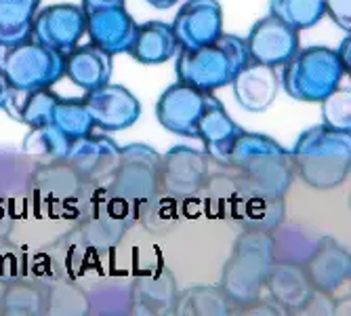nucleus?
<instances>
[{
    "label": "nucleus",
    "instance_id": "1",
    "mask_svg": "<svg viewBox=\"0 0 351 316\" xmlns=\"http://www.w3.org/2000/svg\"><path fill=\"white\" fill-rule=\"evenodd\" d=\"M217 165L228 169L238 196L284 199L295 179V163L289 150L269 135L244 129Z\"/></svg>",
    "mask_w": 351,
    "mask_h": 316
},
{
    "label": "nucleus",
    "instance_id": "2",
    "mask_svg": "<svg viewBox=\"0 0 351 316\" xmlns=\"http://www.w3.org/2000/svg\"><path fill=\"white\" fill-rule=\"evenodd\" d=\"M295 175L313 190H332L349 177L351 133L326 124L305 129L293 146Z\"/></svg>",
    "mask_w": 351,
    "mask_h": 316
},
{
    "label": "nucleus",
    "instance_id": "3",
    "mask_svg": "<svg viewBox=\"0 0 351 316\" xmlns=\"http://www.w3.org/2000/svg\"><path fill=\"white\" fill-rule=\"evenodd\" d=\"M276 262L274 256V238L271 232L242 230L236 238L230 258L221 270V289L230 295L236 306H248L259 295H263L265 278Z\"/></svg>",
    "mask_w": 351,
    "mask_h": 316
},
{
    "label": "nucleus",
    "instance_id": "4",
    "mask_svg": "<svg viewBox=\"0 0 351 316\" xmlns=\"http://www.w3.org/2000/svg\"><path fill=\"white\" fill-rule=\"evenodd\" d=\"M175 72L179 82H185L204 93H213L232 84V80L246 68L250 59L244 38L236 34H223L198 49L179 51Z\"/></svg>",
    "mask_w": 351,
    "mask_h": 316
},
{
    "label": "nucleus",
    "instance_id": "5",
    "mask_svg": "<svg viewBox=\"0 0 351 316\" xmlns=\"http://www.w3.org/2000/svg\"><path fill=\"white\" fill-rule=\"evenodd\" d=\"M72 234L88 253L112 251L133 228L137 213L124 203L112 199L106 185H95L78 207Z\"/></svg>",
    "mask_w": 351,
    "mask_h": 316
},
{
    "label": "nucleus",
    "instance_id": "6",
    "mask_svg": "<svg viewBox=\"0 0 351 316\" xmlns=\"http://www.w3.org/2000/svg\"><path fill=\"white\" fill-rule=\"evenodd\" d=\"M345 74L335 49L313 45L299 49L284 63L280 87L297 102L320 104L341 87Z\"/></svg>",
    "mask_w": 351,
    "mask_h": 316
},
{
    "label": "nucleus",
    "instance_id": "7",
    "mask_svg": "<svg viewBox=\"0 0 351 316\" xmlns=\"http://www.w3.org/2000/svg\"><path fill=\"white\" fill-rule=\"evenodd\" d=\"M160 154L145 144H129L120 148V161L106 185V192L124 203L139 215L160 196L158 185Z\"/></svg>",
    "mask_w": 351,
    "mask_h": 316
},
{
    "label": "nucleus",
    "instance_id": "8",
    "mask_svg": "<svg viewBox=\"0 0 351 316\" xmlns=\"http://www.w3.org/2000/svg\"><path fill=\"white\" fill-rule=\"evenodd\" d=\"M0 72L15 91L32 93L51 89L66 72V55L40 43L25 41L5 47L0 55Z\"/></svg>",
    "mask_w": 351,
    "mask_h": 316
},
{
    "label": "nucleus",
    "instance_id": "9",
    "mask_svg": "<svg viewBox=\"0 0 351 316\" xmlns=\"http://www.w3.org/2000/svg\"><path fill=\"white\" fill-rule=\"evenodd\" d=\"M210 175V158L189 146H173L160 154L158 185L160 194L173 201H185L200 194Z\"/></svg>",
    "mask_w": 351,
    "mask_h": 316
},
{
    "label": "nucleus",
    "instance_id": "10",
    "mask_svg": "<svg viewBox=\"0 0 351 316\" xmlns=\"http://www.w3.org/2000/svg\"><path fill=\"white\" fill-rule=\"evenodd\" d=\"M80 7L84 11L90 45L112 57L129 51L137 23L126 11L124 0H80Z\"/></svg>",
    "mask_w": 351,
    "mask_h": 316
},
{
    "label": "nucleus",
    "instance_id": "11",
    "mask_svg": "<svg viewBox=\"0 0 351 316\" xmlns=\"http://www.w3.org/2000/svg\"><path fill=\"white\" fill-rule=\"evenodd\" d=\"M86 34V19L80 5L61 3L38 9L32 23L29 41L40 43L53 51L66 55Z\"/></svg>",
    "mask_w": 351,
    "mask_h": 316
},
{
    "label": "nucleus",
    "instance_id": "12",
    "mask_svg": "<svg viewBox=\"0 0 351 316\" xmlns=\"http://www.w3.org/2000/svg\"><path fill=\"white\" fill-rule=\"evenodd\" d=\"M250 63H261L269 68H282L299 49V32L274 15L259 19L244 38Z\"/></svg>",
    "mask_w": 351,
    "mask_h": 316
},
{
    "label": "nucleus",
    "instance_id": "13",
    "mask_svg": "<svg viewBox=\"0 0 351 316\" xmlns=\"http://www.w3.org/2000/svg\"><path fill=\"white\" fill-rule=\"evenodd\" d=\"M82 104L95 126L104 131H124L141 116V104L135 95L122 84H104L86 91Z\"/></svg>",
    "mask_w": 351,
    "mask_h": 316
},
{
    "label": "nucleus",
    "instance_id": "14",
    "mask_svg": "<svg viewBox=\"0 0 351 316\" xmlns=\"http://www.w3.org/2000/svg\"><path fill=\"white\" fill-rule=\"evenodd\" d=\"M179 284L175 274L165 268H149L139 272L129 282V314L137 316H171L175 314Z\"/></svg>",
    "mask_w": 351,
    "mask_h": 316
},
{
    "label": "nucleus",
    "instance_id": "15",
    "mask_svg": "<svg viewBox=\"0 0 351 316\" xmlns=\"http://www.w3.org/2000/svg\"><path fill=\"white\" fill-rule=\"evenodd\" d=\"M208 93L185 82H175L162 91L156 102V116L167 131L181 137H196L198 120L206 106Z\"/></svg>",
    "mask_w": 351,
    "mask_h": 316
},
{
    "label": "nucleus",
    "instance_id": "16",
    "mask_svg": "<svg viewBox=\"0 0 351 316\" xmlns=\"http://www.w3.org/2000/svg\"><path fill=\"white\" fill-rule=\"evenodd\" d=\"M171 27L179 51L198 49L223 34V9L219 0H185Z\"/></svg>",
    "mask_w": 351,
    "mask_h": 316
},
{
    "label": "nucleus",
    "instance_id": "17",
    "mask_svg": "<svg viewBox=\"0 0 351 316\" xmlns=\"http://www.w3.org/2000/svg\"><path fill=\"white\" fill-rule=\"evenodd\" d=\"M93 188L95 185L86 183L80 173L66 161L36 165L34 175H32V190L47 205H61L63 209L74 211V215Z\"/></svg>",
    "mask_w": 351,
    "mask_h": 316
},
{
    "label": "nucleus",
    "instance_id": "18",
    "mask_svg": "<svg viewBox=\"0 0 351 316\" xmlns=\"http://www.w3.org/2000/svg\"><path fill=\"white\" fill-rule=\"evenodd\" d=\"M120 161V146L108 135H82L70 144L66 163L90 185H108Z\"/></svg>",
    "mask_w": 351,
    "mask_h": 316
},
{
    "label": "nucleus",
    "instance_id": "19",
    "mask_svg": "<svg viewBox=\"0 0 351 316\" xmlns=\"http://www.w3.org/2000/svg\"><path fill=\"white\" fill-rule=\"evenodd\" d=\"M317 291L335 293L351 276V253L332 236H317L303 264Z\"/></svg>",
    "mask_w": 351,
    "mask_h": 316
},
{
    "label": "nucleus",
    "instance_id": "20",
    "mask_svg": "<svg viewBox=\"0 0 351 316\" xmlns=\"http://www.w3.org/2000/svg\"><path fill=\"white\" fill-rule=\"evenodd\" d=\"M315 287L303 264L293 262H274L263 293L284 312V314H299Z\"/></svg>",
    "mask_w": 351,
    "mask_h": 316
},
{
    "label": "nucleus",
    "instance_id": "21",
    "mask_svg": "<svg viewBox=\"0 0 351 316\" xmlns=\"http://www.w3.org/2000/svg\"><path fill=\"white\" fill-rule=\"evenodd\" d=\"M236 102L246 112H265L280 91V76L276 68L261 66V63H248L240 74L232 80Z\"/></svg>",
    "mask_w": 351,
    "mask_h": 316
},
{
    "label": "nucleus",
    "instance_id": "22",
    "mask_svg": "<svg viewBox=\"0 0 351 316\" xmlns=\"http://www.w3.org/2000/svg\"><path fill=\"white\" fill-rule=\"evenodd\" d=\"M240 133H242V129L230 118L223 104L213 93H208L206 106L202 110V116L198 120V129H196V137L204 144V154L213 163H221V158L226 156L228 148Z\"/></svg>",
    "mask_w": 351,
    "mask_h": 316
},
{
    "label": "nucleus",
    "instance_id": "23",
    "mask_svg": "<svg viewBox=\"0 0 351 316\" xmlns=\"http://www.w3.org/2000/svg\"><path fill=\"white\" fill-rule=\"evenodd\" d=\"M114 72V57L95 45H76L66 53V72L76 87L93 91L110 82Z\"/></svg>",
    "mask_w": 351,
    "mask_h": 316
},
{
    "label": "nucleus",
    "instance_id": "24",
    "mask_svg": "<svg viewBox=\"0 0 351 316\" xmlns=\"http://www.w3.org/2000/svg\"><path fill=\"white\" fill-rule=\"evenodd\" d=\"M126 53L135 61L143 63V66H160V63H167L179 53V45L173 34L171 23L167 21L137 23L133 43Z\"/></svg>",
    "mask_w": 351,
    "mask_h": 316
},
{
    "label": "nucleus",
    "instance_id": "25",
    "mask_svg": "<svg viewBox=\"0 0 351 316\" xmlns=\"http://www.w3.org/2000/svg\"><path fill=\"white\" fill-rule=\"evenodd\" d=\"M228 217L242 230L274 232L286 221V203L284 199L238 196L228 209Z\"/></svg>",
    "mask_w": 351,
    "mask_h": 316
},
{
    "label": "nucleus",
    "instance_id": "26",
    "mask_svg": "<svg viewBox=\"0 0 351 316\" xmlns=\"http://www.w3.org/2000/svg\"><path fill=\"white\" fill-rule=\"evenodd\" d=\"M47 282L32 276H15L0 282V314H47Z\"/></svg>",
    "mask_w": 351,
    "mask_h": 316
},
{
    "label": "nucleus",
    "instance_id": "27",
    "mask_svg": "<svg viewBox=\"0 0 351 316\" xmlns=\"http://www.w3.org/2000/svg\"><path fill=\"white\" fill-rule=\"evenodd\" d=\"M59 102V95H55L51 89H40V91H9V98L3 106L9 118L27 124L29 129H36V126H45L51 122L53 108Z\"/></svg>",
    "mask_w": 351,
    "mask_h": 316
},
{
    "label": "nucleus",
    "instance_id": "28",
    "mask_svg": "<svg viewBox=\"0 0 351 316\" xmlns=\"http://www.w3.org/2000/svg\"><path fill=\"white\" fill-rule=\"evenodd\" d=\"M175 314L179 316H230L236 306L221 284H191L179 291Z\"/></svg>",
    "mask_w": 351,
    "mask_h": 316
},
{
    "label": "nucleus",
    "instance_id": "29",
    "mask_svg": "<svg viewBox=\"0 0 351 316\" xmlns=\"http://www.w3.org/2000/svg\"><path fill=\"white\" fill-rule=\"evenodd\" d=\"M40 3L43 0H0V47L29 41Z\"/></svg>",
    "mask_w": 351,
    "mask_h": 316
},
{
    "label": "nucleus",
    "instance_id": "30",
    "mask_svg": "<svg viewBox=\"0 0 351 316\" xmlns=\"http://www.w3.org/2000/svg\"><path fill=\"white\" fill-rule=\"evenodd\" d=\"M70 144L72 139L61 135L53 124H45V126H36V129H29V133L23 139L21 152L34 165H51V163L66 161Z\"/></svg>",
    "mask_w": 351,
    "mask_h": 316
},
{
    "label": "nucleus",
    "instance_id": "31",
    "mask_svg": "<svg viewBox=\"0 0 351 316\" xmlns=\"http://www.w3.org/2000/svg\"><path fill=\"white\" fill-rule=\"evenodd\" d=\"M36 165L21 152H0V199L11 201L32 190Z\"/></svg>",
    "mask_w": 351,
    "mask_h": 316
},
{
    "label": "nucleus",
    "instance_id": "32",
    "mask_svg": "<svg viewBox=\"0 0 351 316\" xmlns=\"http://www.w3.org/2000/svg\"><path fill=\"white\" fill-rule=\"evenodd\" d=\"M274 238V256L276 262H293V264H305L309 253L317 240L311 232H307L301 226H278L271 232Z\"/></svg>",
    "mask_w": 351,
    "mask_h": 316
},
{
    "label": "nucleus",
    "instance_id": "33",
    "mask_svg": "<svg viewBox=\"0 0 351 316\" xmlns=\"http://www.w3.org/2000/svg\"><path fill=\"white\" fill-rule=\"evenodd\" d=\"M47 314H90L88 293L74 278L47 282Z\"/></svg>",
    "mask_w": 351,
    "mask_h": 316
},
{
    "label": "nucleus",
    "instance_id": "34",
    "mask_svg": "<svg viewBox=\"0 0 351 316\" xmlns=\"http://www.w3.org/2000/svg\"><path fill=\"white\" fill-rule=\"evenodd\" d=\"M269 15L301 32L324 17V0H269Z\"/></svg>",
    "mask_w": 351,
    "mask_h": 316
},
{
    "label": "nucleus",
    "instance_id": "35",
    "mask_svg": "<svg viewBox=\"0 0 351 316\" xmlns=\"http://www.w3.org/2000/svg\"><path fill=\"white\" fill-rule=\"evenodd\" d=\"M55 129L66 135L68 139H78L82 135H88L93 133L95 124L82 104V100H61L55 104L53 108V116H51V122Z\"/></svg>",
    "mask_w": 351,
    "mask_h": 316
},
{
    "label": "nucleus",
    "instance_id": "36",
    "mask_svg": "<svg viewBox=\"0 0 351 316\" xmlns=\"http://www.w3.org/2000/svg\"><path fill=\"white\" fill-rule=\"evenodd\" d=\"M322 124L337 131L351 133V91L349 87L335 89L322 102Z\"/></svg>",
    "mask_w": 351,
    "mask_h": 316
},
{
    "label": "nucleus",
    "instance_id": "37",
    "mask_svg": "<svg viewBox=\"0 0 351 316\" xmlns=\"http://www.w3.org/2000/svg\"><path fill=\"white\" fill-rule=\"evenodd\" d=\"M25 274H27V256H23L19 249H15L9 242V238H3L0 240V282Z\"/></svg>",
    "mask_w": 351,
    "mask_h": 316
},
{
    "label": "nucleus",
    "instance_id": "38",
    "mask_svg": "<svg viewBox=\"0 0 351 316\" xmlns=\"http://www.w3.org/2000/svg\"><path fill=\"white\" fill-rule=\"evenodd\" d=\"M324 17H330L343 32H351V0H324Z\"/></svg>",
    "mask_w": 351,
    "mask_h": 316
},
{
    "label": "nucleus",
    "instance_id": "39",
    "mask_svg": "<svg viewBox=\"0 0 351 316\" xmlns=\"http://www.w3.org/2000/svg\"><path fill=\"white\" fill-rule=\"evenodd\" d=\"M9 201L5 199H0V240L3 238H9V234L13 232V224H15V219H13V213L7 205Z\"/></svg>",
    "mask_w": 351,
    "mask_h": 316
},
{
    "label": "nucleus",
    "instance_id": "40",
    "mask_svg": "<svg viewBox=\"0 0 351 316\" xmlns=\"http://www.w3.org/2000/svg\"><path fill=\"white\" fill-rule=\"evenodd\" d=\"M337 57H339V61H341V66H343V70L349 74V68H351V36L347 34L345 38H343V43H341V47L337 49Z\"/></svg>",
    "mask_w": 351,
    "mask_h": 316
},
{
    "label": "nucleus",
    "instance_id": "41",
    "mask_svg": "<svg viewBox=\"0 0 351 316\" xmlns=\"http://www.w3.org/2000/svg\"><path fill=\"white\" fill-rule=\"evenodd\" d=\"M9 91H11V87H9V82L5 80L3 72H0V110H3V106H5V102H7V98H9Z\"/></svg>",
    "mask_w": 351,
    "mask_h": 316
},
{
    "label": "nucleus",
    "instance_id": "42",
    "mask_svg": "<svg viewBox=\"0 0 351 316\" xmlns=\"http://www.w3.org/2000/svg\"><path fill=\"white\" fill-rule=\"evenodd\" d=\"M145 3L156 7V9H171L179 3V0H145Z\"/></svg>",
    "mask_w": 351,
    "mask_h": 316
},
{
    "label": "nucleus",
    "instance_id": "43",
    "mask_svg": "<svg viewBox=\"0 0 351 316\" xmlns=\"http://www.w3.org/2000/svg\"><path fill=\"white\" fill-rule=\"evenodd\" d=\"M0 49H3V47H0Z\"/></svg>",
    "mask_w": 351,
    "mask_h": 316
}]
</instances>
